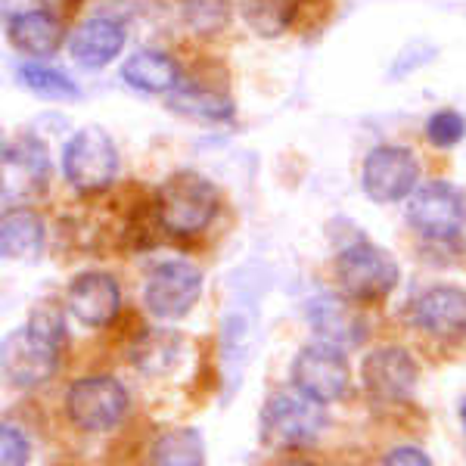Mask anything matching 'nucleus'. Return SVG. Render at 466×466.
I'll return each mask as SVG.
<instances>
[{"mask_svg": "<svg viewBox=\"0 0 466 466\" xmlns=\"http://www.w3.org/2000/svg\"><path fill=\"white\" fill-rule=\"evenodd\" d=\"M382 466H432V461H430V454L420 448H395L386 454Z\"/></svg>", "mask_w": 466, "mask_h": 466, "instance_id": "cd10ccee", "label": "nucleus"}, {"mask_svg": "<svg viewBox=\"0 0 466 466\" xmlns=\"http://www.w3.org/2000/svg\"><path fill=\"white\" fill-rule=\"evenodd\" d=\"M149 466H206V445L197 430H168L149 451Z\"/></svg>", "mask_w": 466, "mask_h": 466, "instance_id": "aec40b11", "label": "nucleus"}, {"mask_svg": "<svg viewBox=\"0 0 466 466\" xmlns=\"http://www.w3.org/2000/svg\"><path fill=\"white\" fill-rule=\"evenodd\" d=\"M221 197L218 187L199 171H175L156 193V212L162 230L175 237H193L215 221Z\"/></svg>", "mask_w": 466, "mask_h": 466, "instance_id": "f257e3e1", "label": "nucleus"}, {"mask_svg": "<svg viewBox=\"0 0 466 466\" xmlns=\"http://www.w3.org/2000/svg\"><path fill=\"white\" fill-rule=\"evenodd\" d=\"M239 13L258 37H277L296 16V0H239Z\"/></svg>", "mask_w": 466, "mask_h": 466, "instance_id": "4be33fe9", "label": "nucleus"}, {"mask_svg": "<svg viewBox=\"0 0 466 466\" xmlns=\"http://www.w3.org/2000/svg\"><path fill=\"white\" fill-rule=\"evenodd\" d=\"M177 349H180V336L175 333H144L140 342L134 345V364L149 373L168 370Z\"/></svg>", "mask_w": 466, "mask_h": 466, "instance_id": "b1692460", "label": "nucleus"}, {"mask_svg": "<svg viewBox=\"0 0 466 466\" xmlns=\"http://www.w3.org/2000/svg\"><path fill=\"white\" fill-rule=\"evenodd\" d=\"M408 221L426 239H454L466 224V197L445 180L423 184L408 199Z\"/></svg>", "mask_w": 466, "mask_h": 466, "instance_id": "0eeeda50", "label": "nucleus"}, {"mask_svg": "<svg viewBox=\"0 0 466 466\" xmlns=\"http://www.w3.org/2000/svg\"><path fill=\"white\" fill-rule=\"evenodd\" d=\"M28 327H32L37 336L59 345V349L66 345V318L54 305H37L32 311V318H28Z\"/></svg>", "mask_w": 466, "mask_h": 466, "instance_id": "bb28decb", "label": "nucleus"}, {"mask_svg": "<svg viewBox=\"0 0 466 466\" xmlns=\"http://www.w3.org/2000/svg\"><path fill=\"white\" fill-rule=\"evenodd\" d=\"M66 413L78 430L109 432L127 413V392L112 377H85L66 392Z\"/></svg>", "mask_w": 466, "mask_h": 466, "instance_id": "423d86ee", "label": "nucleus"}, {"mask_svg": "<svg viewBox=\"0 0 466 466\" xmlns=\"http://www.w3.org/2000/svg\"><path fill=\"white\" fill-rule=\"evenodd\" d=\"M50 180V159L41 140L16 137L4 147V202L22 206V202L41 197Z\"/></svg>", "mask_w": 466, "mask_h": 466, "instance_id": "9b49d317", "label": "nucleus"}, {"mask_svg": "<svg viewBox=\"0 0 466 466\" xmlns=\"http://www.w3.org/2000/svg\"><path fill=\"white\" fill-rule=\"evenodd\" d=\"M28 457H32V445H28L25 432L13 423L0 426V466H25Z\"/></svg>", "mask_w": 466, "mask_h": 466, "instance_id": "a878e982", "label": "nucleus"}, {"mask_svg": "<svg viewBox=\"0 0 466 466\" xmlns=\"http://www.w3.org/2000/svg\"><path fill=\"white\" fill-rule=\"evenodd\" d=\"M360 377H364V389L377 401L398 404L413 395L420 370L417 360L410 358V351L398 349V345H386V349H377L367 355L364 367H360Z\"/></svg>", "mask_w": 466, "mask_h": 466, "instance_id": "f8f14e48", "label": "nucleus"}, {"mask_svg": "<svg viewBox=\"0 0 466 466\" xmlns=\"http://www.w3.org/2000/svg\"><path fill=\"white\" fill-rule=\"evenodd\" d=\"M202 274L190 261H162L149 270L144 302L147 311L159 320H177L199 302Z\"/></svg>", "mask_w": 466, "mask_h": 466, "instance_id": "6e6552de", "label": "nucleus"}, {"mask_svg": "<svg viewBox=\"0 0 466 466\" xmlns=\"http://www.w3.org/2000/svg\"><path fill=\"white\" fill-rule=\"evenodd\" d=\"M66 302L81 323L106 327V323L116 320L118 308H122V289H118L116 277L103 274V270H87V274H78L69 283Z\"/></svg>", "mask_w": 466, "mask_h": 466, "instance_id": "ddd939ff", "label": "nucleus"}, {"mask_svg": "<svg viewBox=\"0 0 466 466\" xmlns=\"http://www.w3.org/2000/svg\"><path fill=\"white\" fill-rule=\"evenodd\" d=\"M461 420H463V430H466V401H463V408H461Z\"/></svg>", "mask_w": 466, "mask_h": 466, "instance_id": "c756f323", "label": "nucleus"}, {"mask_svg": "<svg viewBox=\"0 0 466 466\" xmlns=\"http://www.w3.org/2000/svg\"><path fill=\"white\" fill-rule=\"evenodd\" d=\"M292 386L296 392H302L305 398L318 404H333L345 398L349 392V360H345L339 345H329V342H311L292 358Z\"/></svg>", "mask_w": 466, "mask_h": 466, "instance_id": "20e7f679", "label": "nucleus"}, {"mask_svg": "<svg viewBox=\"0 0 466 466\" xmlns=\"http://www.w3.org/2000/svg\"><path fill=\"white\" fill-rule=\"evenodd\" d=\"M417 180H420V165L413 159V153L395 144H382L377 149H370L364 159V168H360L364 193L373 202H382V206L410 197L417 190Z\"/></svg>", "mask_w": 466, "mask_h": 466, "instance_id": "1a4fd4ad", "label": "nucleus"}, {"mask_svg": "<svg viewBox=\"0 0 466 466\" xmlns=\"http://www.w3.org/2000/svg\"><path fill=\"white\" fill-rule=\"evenodd\" d=\"M308 323L311 329L329 345H358L364 339V320L351 305H345L336 296H320L308 305Z\"/></svg>", "mask_w": 466, "mask_h": 466, "instance_id": "dca6fc26", "label": "nucleus"}, {"mask_svg": "<svg viewBox=\"0 0 466 466\" xmlns=\"http://www.w3.org/2000/svg\"><path fill=\"white\" fill-rule=\"evenodd\" d=\"M463 134H466V122L461 112H454V109H439L435 116H430V122H426V137L439 149L457 147L463 140Z\"/></svg>", "mask_w": 466, "mask_h": 466, "instance_id": "393cba45", "label": "nucleus"}, {"mask_svg": "<svg viewBox=\"0 0 466 466\" xmlns=\"http://www.w3.org/2000/svg\"><path fill=\"white\" fill-rule=\"evenodd\" d=\"M0 249L10 261H37L44 252V221L32 208L10 206L0 218Z\"/></svg>", "mask_w": 466, "mask_h": 466, "instance_id": "f3484780", "label": "nucleus"}, {"mask_svg": "<svg viewBox=\"0 0 466 466\" xmlns=\"http://www.w3.org/2000/svg\"><path fill=\"white\" fill-rule=\"evenodd\" d=\"M125 25L109 16H94L87 22H81L72 32L69 50L72 59L85 69H103L112 59L122 54L125 47Z\"/></svg>", "mask_w": 466, "mask_h": 466, "instance_id": "2eb2a0df", "label": "nucleus"}, {"mask_svg": "<svg viewBox=\"0 0 466 466\" xmlns=\"http://www.w3.org/2000/svg\"><path fill=\"white\" fill-rule=\"evenodd\" d=\"M168 106L184 112V116H193V118H202V122H228L233 116V103L228 96H221L218 90H208V87H175L168 96Z\"/></svg>", "mask_w": 466, "mask_h": 466, "instance_id": "412c9836", "label": "nucleus"}, {"mask_svg": "<svg viewBox=\"0 0 466 466\" xmlns=\"http://www.w3.org/2000/svg\"><path fill=\"white\" fill-rule=\"evenodd\" d=\"M283 466H314V463H308V461H289V463H283Z\"/></svg>", "mask_w": 466, "mask_h": 466, "instance_id": "c85d7f7f", "label": "nucleus"}, {"mask_svg": "<svg viewBox=\"0 0 466 466\" xmlns=\"http://www.w3.org/2000/svg\"><path fill=\"white\" fill-rule=\"evenodd\" d=\"M122 81L140 94H165L180 85L177 63L162 50H137L134 56L125 59Z\"/></svg>", "mask_w": 466, "mask_h": 466, "instance_id": "6ab92c4d", "label": "nucleus"}, {"mask_svg": "<svg viewBox=\"0 0 466 466\" xmlns=\"http://www.w3.org/2000/svg\"><path fill=\"white\" fill-rule=\"evenodd\" d=\"M59 345L37 336L32 327L13 329L4 339V377L16 389H37L56 373Z\"/></svg>", "mask_w": 466, "mask_h": 466, "instance_id": "9d476101", "label": "nucleus"}, {"mask_svg": "<svg viewBox=\"0 0 466 466\" xmlns=\"http://www.w3.org/2000/svg\"><path fill=\"white\" fill-rule=\"evenodd\" d=\"M63 171L66 180L85 197L103 193L116 180L118 171V153L112 137L103 127H81L66 147Z\"/></svg>", "mask_w": 466, "mask_h": 466, "instance_id": "39448f33", "label": "nucleus"}, {"mask_svg": "<svg viewBox=\"0 0 466 466\" xmlns=\"http://www.w3.org/2000/svg\"><path fill=\"white\" fill-rule=\"evenodd\" d=\"M19 81L28 90H32V94L41 96V100L69 103V100H78V96H81V90H78V85H75V81H69L63 72L50 69V66H41V63L19 66Z\"/></svg>", "mask_w": 466, "mask_h": 466, "instance_id": "5701e85b", "label": "nucleus"}, {"mask_svg": "<svg viewBox=\"0 0 466 466\" xmlns=\"http://www.w3.org/2000/svg\"><path fill=\"white\" fill-rule=\"evenodd\" d=\"M10 35L13 47L19 54H28V56H54L63 44V25H59L56 16H50L47 10H25V13H16L10 19Z\"/></svg>", "mask_w": 466, "mask_h": 466, "instance_id": "a211bd4d", "label": "nucleus"}, {"mask_svg": "<svg viewBox=\"0 0 466 466\" xmlns=\"http://www.w3.org/2000/svg\"><path fill=\"white\" fill-rule=\"evenodd\" d=\"M320 430H323L320 404L305 398L302 392L299 395L277 392L261 408L258 432L268 448H280V451L305 448L318 439Z\"/></svg>", "mask_w": 466, "mask_h": 466, "instance_id": "f03ea898", "label": "nucleus"}, {"mask_svg": "<svg viewBox=\"0 0 466 466\" xmlns=\"http://www.w3.org/2000/svg\"><path fill=\"white\" fill-rule=\"evenodd\" d=\"M336 277H339L342 289L358 302H380L398 287V261L377 243H351L345 246L336 258Z\"/></svg>", "mask_w": 466, "mask_h": 466, "instance_id": "7ed1b4c3", "label": "nucleus"}, {"mask_svg": "<svg viewBox=\"0 0 466 466\" xmlns=\"http://www.w3.org/2000/svg\"><path fill=\"white\" fill-rule=\"evenodd\" d=\"M413 320L435 339L457 342L466 336V289L432 287L413 305Z\"/></svg>", "mask_w": 466, "mask_h": 466, "instance_id": "4468645a", "label": "nucleus"}]
</instances>
